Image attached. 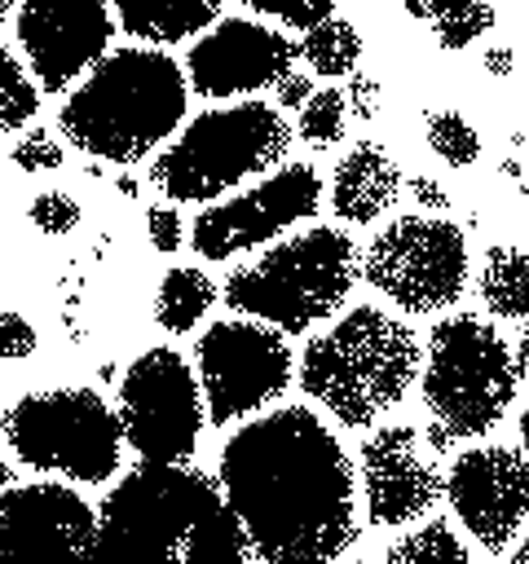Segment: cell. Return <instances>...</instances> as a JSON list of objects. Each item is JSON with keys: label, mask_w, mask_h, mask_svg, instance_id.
<instances>
[{"label": "cell", "mask_w": 529, "mask_h": 564, "mask_svg": "<svg viewBox=\"0 0 529 564\" xmlns=\"http://www.w3.org/2000/svg\"><path fill=\"white\" fill-rule=\"evenodd\" d=\"M216 485L256 564H335L357 542V467L309 405L264 410L220 445Z\"/></svg>", "instance_id": "obj_1"}, {"label": "cell", "mask_w": 529, "mask_h": 564, "mask_svg": "<svg viewBox=\"0 0 529 564\" xmlns=\"http://www.w3.org/2000/svg\"><path fill=\"white\" fill-rule=\"evenodd\" d=\"M93 564H256L216 476L137 463L97 507Z\"/></svg>", "instance_id": "obj_2"}, {"label": "cell", "mask_w": 529, "mask_h": 564, "mask_svg": "<svg viewBox=\"0 0 529 564\" xmlns=\"http://www.w3.org/2000/svg\"><path fill=\"white\" fill-rule=\"evenodd\" d=\"M190 110L185 70L154 44L110 48L62 101V137L101 163H141L176 137Z\"/></svg>", "instance_id": "obj_3"}, {"label": "cell", "mask_w": 529, "mask_h": 564, "mask_svg": "<svg viewBox=\"0 0 529 564\" xmlns=\"http://www.w3.org/2000/svg\"><path fill=\"white\" fill-rule=\"evenodd\" d=\"M423 344L375 304H353L326 330H317L300 352V392L326 410L339 427H370L392 414L419 383Z\"/></svg>", "instance_id": "obj_4"}, {"label": "cell", "mask_w": 529, "mask_h": 564, "mask_svg": "<svg viewBox=\"0 0 529 564\" xmlns=\"http://www.w3.org/2000/svg\"><path fill=\"white\" fill-rule=\"evenodd\" d=\"M291 137H295V128L287 123V115L256 97L198 110L154 154L150 185L168 203L207 207V203L225 198L234 185L282 167Z\"/></svg>", "instance_id": "obj_5"}, {"label": "cell", "mask_w": 529, "mask_h": 564, "mask_svg": "<svg viewBox=\"0 0 529 564\" xmlns=\"http://www.w3.org/2000/svg\"><path fill=\"white\" fill-rule=\"evenodd\" d=\"M357 264V242L344 229L313 225L304 234L269 242L256 260L238 264L225 278L220 300L238 317H256L282 335H300L339 313L361 278Z\"/></svg>", "instance_id": "obj_6"}, {"label": "cell", "mask_w": 529, "mask_h": 564, "mask_svg": "<svg viewBox=\"0 0 529 564\" xmlns=\"http://www.w3.org/2000/svg\"><path fill=\"white\" fill-rule=\"evenodd\" d=\"M516 388V352L494 322L476 313L432 322L419 361V397L432 423H441L454 441L489 436L507 419Z\"/></svg>", "instance_id": "obj_7"}, {"label": "cell", "mask_w": 529, "mask_h": 564, "mask_svg": "<svg viewBox=\"0 0 529 564\" xmlns=\"http://www.w3.org/2000/svg\"><path fill=\"white\" fill-rule=\"evenodd\" d=\"M9 454L66 485H106L123 467V423L93 388H44L0 414Z\"/></svg>", "instance_id": "obj_8"}, {"label": "cell", "mask_w": 529, "mask_h": 564, "mask_svg": "<svg viewBox=\"0 0 529 564\" xmlns=\"http://www.w3.org/2000/svg\"><path fill=\"white\" fill-rule=\"evenodd\" d=\"M361 282L410 317L445 313L463 300L472 256L467 238L445 216H397L361 247Z\"/></svg>", "instance_id": "obj_9"}, {"label": "cell", "mask_w": 529, "mask_h": 564, "mask_svg": "<svg viewBox=\"0 0 529 564\" xmlns=\"http://www.w3.org/2000/svg\"><path fill=\"white\" fill-rule=\"evenodd\" d=\"M194 370L207 401V427L264 414L295 379V352L282 330L256 317H220L194 344Z\"/></svg>", "instance_id": "obj_10"}, {"label": "cell", "mask_w": 529, "mask_h": 564, "mask_svg": "<svg viewBox=\"0 0 529 564\" xmlns=\"http://www.w3.org/2000/svg\"><path fill=\"white\" fill-rule=\"evenodd\" d=\"M115 414L123 423V445L141 463H185L207 427V401L198 370L168 344L137 352L119 379Z\"/></svg>", "instance_id": "obj_11"}, {"label": "cell", "mask_w": 529, "mask_h": 564, "mask_svg": "<svg viewBox=\"0 0 529 564\" xmlns=\"http://www.w3.org/2000/svg\"><path fill=\"white\" fill-rule=\"evenodd\" d=\"M317 207H322L317 167L282 163L269 176H260L251 189L207 203L190 225V242L203 260H229V256L278 242L287 229L317 216Z\"/></svg>", "instance_id": "obj_12"}, {"label": "cell", "mask_w": 529, "mask_h": 564, "mask_svg": "<svg viewBox=\"0 0 529 564\" xmlns=\"http://www.w3.org/2000/svg\"><path fill=\"white\" fill-rule=\"evenodd\" d=\"M97 507L66 480L9 485L0 498V564H93Z\"/></svg>", "instance_id": "obj_13"}, {"label": "cell", "mask_w": 529, "mask_h": 564, "mask_svg": "<svg viewBox=\"0 0 529 564\" xmlns=\"http://www.w3.org/2000/svg\"><path fill=\"white\" fill-rule=\"evenodd\" d=\"M445 502L481 551L503 555L529 520V458L511 445H463L445 471Z\"/></svg>", "instance_id": "obj_14"}, {"label": "cell", "mask_w": 529, "mask_h": 564, "mask_svg": "<svg viewBox=\"0 0 529 564\" xmlns=\"http://www.w3.org/2000/svg\"><path fill=\"white\" fill-rule=\"evenodd\" d=\"M18 48L40 93L75 88L115 40L110 0H18Z\"/></svg>", "instance_id": "obj_15"}, {"label": "cell", "mask_w": 529, "mask_h": 564, "mask_svg": "<svg viewBox=\"0 0 529 564\" xmlns=\"http://www.w3.org/2000/svg\"><path fill=\"white\" fill-rule=\"evenodd\" d=\"M357 494L375 529H406L445 498L436 454L414 423H384L357 445Z\"/></svg>", "instance_id": "obj_16"}, {"label": "cell", "mask_w": 529, "mask_h": 564, "mask_svg": "<svg viewBox=\"0 0 529 564\" xmlns=\"http://www.w3.org/2000/svg\"><path fill=\"white\" fill-rule=\"evenodd\" d=\"M295 40L256 18H216L185 53V79L207 101L256 97L295 70Z\"/></svg>", "instance_id": "obj_17"}, {"label": "cell", "mask_w": 529, "mask_h": 564, "mask_svg": "<svg viewBox=\"0 0 529 564\" xmlns=\"http://www.w3.org/2000/svg\"><path fill=\"white\" fill-rule=\"evenodd\" d=\"M401 189H406V176L392 163V154L384 145H375V141H357L335 163L326 198H331L335 220H344V225H370V220L388 216L401 203Z\"/></svg>", "instance_id": "obj_18"}, {"label": "cell", "mask_w": 529, "mask_h": 564, "mask_svg": "<svg viewBox=\"0 0 529 564\" xmlns=\"http://www.w3.org/2000/svg\"><path fill=\"white\" fill-rule=\"evenodd\" d=\"M225 0H110L115 22L123 35H137L141 44H181L203 35L220 18Z\"/></svg>", "instance_id": "obj_19"}, {"label": "cell", "mask_w": 529, "mask_h": 564, "mask_svg": "<svg viewBox=\"0 0 529 564\" xmlns=\"http://www.w3.org/2000/svg\"><path fill=\"white\" fill-rule=\"evenodd\" d=\"M476 295L489 317L529 322V251L525 247H485L476 269Z\"/></svg>", "instance_id": "obj_20"}, {"label": "cell", "mask_w": 529, "mask_h": 564, "mask_svg": "<svg viewBox=\"0 0 529 564\" xmlns=\"http://www.w3.org/2000/svg\"><path fill=\"white\" fill-rule=\"evenodd\" d=\"M216 282L198 264H172L154 291V322L168 335H190L216 304Z\"/></svg>", "instance_id": "obj_21"}, {"label": "cell", "mask_w": 529, "mask_h": 564, "mask_svg": "<svg viewBox=\"0 0 529 564\" xmlns=\"http://www.w3.org/2000/svg\"><path fill=\"white\" fill-rule=\"evenodd\" d=\"M410 18L428 22L436 44L458 53L467 44H476L489 26H494V4L489 0H401Z\"/></svg>", "instance_id": "obj_22"}, {"label": "cell", "mask_w": 529, "mask_h": 564, "mask_svg": "<svg viewBox=\"0 0 529 564\" xmlns=\"http://www.w3.org/2000/svg\"><path fill=\"white\" fill-rule=\"evenodd\" d=\"M300 62L309 66V75H322V79H344L357 70L361 62V35L348 18H326L317 26H309L295 44Z\"/></svg>", "instance_id": "obj_23"}, {"label": "cell", "mask_w": 529, "mask_h": 564, "mask_svg": "<svg viewBox=\"0 0 529 564\" xmlns=\"http://www.w3.org/2000/svg\"><path fill=\"white\" fill-rule=\"evenodd\" d=\"M384 564H472L467 542L458 538V529L450 520H414L401 538L388 542Z\"/></svg>", "instance_id": "obj_24"}, {"label": "cell", "mask_w": 529, "mask_h": 564, "mask_svg": "<svg viewBox=\"0 0 529 564\" xmlns=\"http://www.w3.org/2000/svg\"><path fill=\"white\" fill-rule=\"evenodd\" d=\"M40 115V84L9 44H0V132H22Z\"/></svg>", "instance_id": "obj_25"}, {"label": "cell", "mask_w": 529, "mask_h": 564, "mask_svg": "<svg viewBox=\"0 0 529 564\" xmlns=\"http://www.w3.org/2000/svg\"><path fill=\"white\" fill-rule=\"evenodd\" d=\"M348 128V97L339 88H313V97L300 106L295 132L313 145V150H331Z\"/></svg>", "instance_id": "obj_26"}, {"label": "cell", "mask_w": 529, "mask_h": 564, "mask_svg": "<svg viewBox=\"0 0 529 564\" xmlns=\"http://www.w3.org/2000/svg\"><path fill=\"white\" fill-rule=\"evenodd\" d=\"M423 132H428V150L450 167H467L481 159V132L458 110H432Z\"/></svg>", "instance_id": "obj_27"}, {"label": "cell", "mask_w": 529, "mask_h": 564, "mask_svg": "<svg viewBox=\"0 0 529 564\" xmlns=\"http://www.w3.org/2000/svg\"><path fill=\"white\" fill-rule=\"evenodd\" d=\"M26 216H31V225H35L44 238H66V234L79 229L84 207H79V198L66 194V189H40V194L31 198V207H26Z\"/></svg>", "instance_id": "obj_28"}, {"label": "cell", "mask_w": 529, "mask_h": 564, "mask_svg": "<svg viewBox=\"0 0 529 564\" xmlns=\"http://www.w3.org/2000/svg\"><path fill=\"white\" fill-rule=\"evenodd\" d=\"M242 9L260 13V18H273L291 31H309L326 18H335V0H238Z\"/></svg>", "instance_id": "obj_29"}, {"label": "cell", "mask_w": 529, "mask_h": 564, "mask_svg": "<svg viewBox=\"0 0 529 564\" xmlns=\"http://www.w3.org/2000/svg\"><path fill=\"white\" fill-rule=\"evenodd\" d=\"M13 167L18 172H53V167H62V145L53 141V132H44V128H31V132H22L18 141H13Z\"/></svg>", "instance_id": "obj_30"}, {"label": "cell", "mask_w": 529, "mask_h": 564, "mask_svg": "<svg viewBox=\"0 0 529 564\" xmlns=\"http://www.w3.org/2000/svg\"><path fill=\"white\" fill-rule=\"evenodd\" d=\"M145 238H150V247L163 251V256H172V251L185 247L190 229H185L176 203H150V207H145Z\"/></svg>", "instance_id": "obj_31"}, {"label": "cell", "mask_w": 529, "mask_h": 564, "mask_svg": "<svg viewBox=\"0 0 529 564\" xmlns=\"http://www.w3.org/2000/svg\"><path fill=\"white\" fill-rule=\"evenodd\" d=\"M35 344H40V335H35L31 317L0 308V361H26L35 352Z\"/></svg>", "instance_id": "obj_32"}, {"label": "cell", "mask_w": 529, "mask_h": 564, "mask_svg": "<svg viewBox=\"0 0 529 564\" xmlns=\"http://www.w3.org/2000/svg\"><path fill=\"white\" fill-rule=\"evenodd\" d=\"M406 189H410V198H414L423 212H445V207H450V189H445L441 181H432V176H410Z\"/></svg>", "instance_id": "obj_33"}, {"label": "cell", "mask_w": 529, "mask_h": 564, "mask_svg": "<svg viewBox=\"0 0 529 564\" xmlns=\"http://www.w3.org/2000/svg\"><path fill=\"white\" fill-rule=\"evenodd\" d=\"M273 93H278V106H304L309 97H313V79H309V70H287L278 84H273Z\"/></svg>", "instance_id": "obj_34"}, {"label": "cell", "mask_w": 529, "mask_h": 564, "mask_svg": "<svg viewBox=\"0 0 529 564\" xmlns=\"http://www.w3.org/2000/svg\"><path fill=\"white\" fill-rule=\"evenodd\" d=\"M344 97H348L353 115H361V119H370V115L379 110V106H375V101H379V88H375L370 79H361V75H353V88H348Z\"/></svg>", "instance_id": "obj_35"}, {"label": "cell", "mask_w": 529, "mask_h": 564, "mask_svg": "<svg viewBox=\"0 0 529 564\" xmlns=\"http://www.w3.org/2000/svg\"><path fill=\"white\" fill-rule=\"evenodd\" d=\"M485 70H489L494 79L511 75V48H489V53H485Z\"/></svg>", "instance_id": "obj_36"}, {"label": "cell", "mask_w": 529, "mask_h": 564, "mask_svg": "<svg viewBox=\"0 0 529 564\" xmlns=\"http://www.w3.org/2000/svg\"><path fill=\"white\" fill-rule=\"evenodd\" d=\"M516 370H520V379L529 383V322H525V330H520V339H516Z\"/></svg>", "instance_id": "obj_37"}, {"label": "cell", "mask_w": 529, "mask_h": 564, "mask_svg": "<svg viewBox=\"0 0 529 564\" xmlns=\"http://www.w3.org/2000/svg\"><path fill=\"white\" fill-rule=\"evenodd\" d=\"M511 564H529V529H520V542L511 551Z\"/></svg>", "instance_id": "obj_38"}, {"label": "cell", "mask_w": 529, "mask_h": 564, "mask_svg": "<svg viewBox=\"0 0 529 564\" xmlns=\"http://www.w3.org/2000/svg\"><path fill=\"white\" fill-rule=\"evenodd\" d=\"M516 427H520V454L529 458V405H525V414H520V423H516Z\"/></svg>", "instance_id": "obj_39"}, {"label": "cell", "mask_w": 529, "mask_h": 564, "mask_svg": "<svg viewBox=\"0 0 529 564\" xmlns=\"http://www.w3.org/2000/svg\"><path fill=\"white\" fill-rule=\"evenodd\" d=\"M115 189H119L123 198H137V181H132V176H115Z\"/></svg>", "instance_id": "obj_40"}, {"label": "cell", "mask_w": 529, "mask_h": 564, "mask_svg": "<svg viewBox=\"0 0 529 564\" xmlns=\"http://www.w3.org/2000/svg\"><path fill=\"white\" fill-rule=\"evenodd\" d=\"M13 485V467H9V458L0 454V498H4V489Z\"/></svg>", "instance_id": "obj_41"}, {"label": "cell", "mask_w": 529, "mask_h": 564, "mask_svg": "<svg viewBox=\"0 0 529 564\" xmlns=\"http://www.w3.org/2000/svg\"><path fill=\"white\" fill-rule=\"evenodd\" d=\"M13 9H18V0H0V26L9 22V13H13Z\"/></svg>", "instance_id": "obj_42"}, {"label": "cell", "mask_w": 529, "mask_h": 564, "mask_svg": "<svg viewBox=\"0 0 529 564\" xmlns=\"http://www.w3.org/2000/svg\"><path fill=\"white\" fill-rule=\"evenodd\" d=\"M0 264H4V234H0Z\"/></svg>", "instance_id": "obj_43"}, {"label": "cell", "mask_w": 529, "mask_h": 564, "mask_svg": "<svg viewBox=\"0 0 529 564\" xmlns=\"http://www.w3.org/2000/svg\"><path fill=\"white\" fill-rule=\"evenodd\" d=\"M0 163H4V159H0Z\"/></svg>", "instance_id": "obj_44"}]
</instances>
